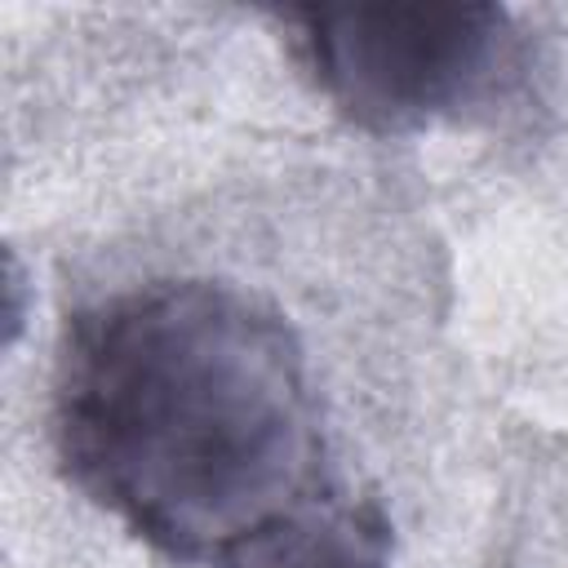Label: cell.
<instances>
[{"instance_id":"1","label":"cell","mask_w":568,"mask_h":568,"mask_svg":"<svg viewBox=\"0 0 568 568\" xmlns=\"http://www.w3.org/2000/svg\"><path fill=\"white\" fill-rule=\"evenodd\" d=\"M53 444L98 510L213 564L315 501L324 457L297 333L217 280L133 284L80 315L58 355Z\"/></svg>"},{"instance_id":"2","label":"cell","mask_w":568,"mask_h":568,"mask_svg":"<svg viewBox=\"0 0 568 568\" xmlns=\"http://www.w3.org/2000/svg\"><path fill=\"white\" fill-rule=\"evenodd\" d=\"M288 44L333 111L399 138L493 111L524 62L501 4H306Z\"/></svg>"},{"instance_id":"3","label":"cell","mask_w":568,"mask_h":568,"mask_svg":"<svg viewBox=\"0 0 568 568\" xmlns=\"http://www.w3.org/2000/svg\"><path fill=\"white\" fill-rule=\"evenodd\" d=\"M217 568H390V528L373 506L315 497L235 546Z\"/></svg>"}]
</instances>
